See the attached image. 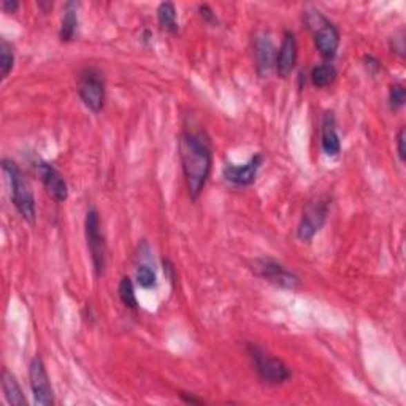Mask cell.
I'll return each instance as SVG.
<instances>
[{
    "mask_svg": "<svg viewBox=\"0 0 406 406\" xmlns=\"http://www.w3.org/2000/svg\"><path fill=\"white\" fill-rule=\"evenodd\" d=\"M119 298L122 304L129 309H138V302H137V296H135V287H133V282L129 276H124L119 282Z\"/></svg>",
    "mask_w": 406,
    "mask_h": 406,
    "instance_id": "cell-19",
    "label": "cell"
},
{
    "mask_svg": "<svg viewBox=\"0 0 406 406\" xmlns=\"http://www.w3.org/2000/svg\"><path fill=\"white\" fill-rule=\"evenodd\" d=\"M307 26L313 32L314 45L325 61H332L340 46V32L319 12L307 13Z\"/></svg>",
    "mask_w": 406,
    "mask_h": 406,
    "instance_id": "cell-4",
    "label": "cell"
},
{
    "mask_svg": "<svg viewBox=\"0 0 406 406\" xmlns=\"http://www.w3.org/2000/svg\"><path fill=\"white\" fill-rule=\"evenodd\" d=\"M336 79V68L330 62L320 64L311 70V83L316 88H327Z\"/></svg>",
    "mask_w": 406,
    "mask_h": 406,
    "instance_id": "cell-18",
    "label": "cell"
},
{
    "mask_svg": "<svg viewBox=\"0 0 406 406\" xmlns=\"http://www.w3.org/2000/svg\"><path fill=\"white\" fill-rule=\"evenodd\" d=\"M2 168L7 173L10 181V189H12V202L16 210L21 215L24 221L30 224L35 222V199L34 192L30 189V184L26 180L24 173L16 165L13 160L3 159Z\"/></svg>",
    "mask_w": 406,
    "mask_h": 406,
    "instance_id": "cell-2",
    "label": "cell"
},
{
    "mask_svg": "<svg viewBox=\"0 0 406 406\" xmlns=\"http://www.w3.org/2000/svg\"><path fill=\"white\" fill-rule=\"evenodd\" d=\"M329 206L330 200L325 195L316 197V199L308 202L297 229L298 240H302V242H311L314 235L320 231V227L324 226L325 219L329 216Z\"/></svg>",
    "mask_w": 406,
    "mask_h": 406,
    "instance_id": "cell-7",
    "label": "cell"
},
{
    "mask_svg": "<svg viewBox=\"0 0 406 406\" xmlns=\"http://www.w3.org/2000/svg\"><path fill=\"white\" fill-rule=\"evenodd\" d=\"M320 145L325 156L335 157L341 151V142L336 132V122L332 111H325L322 117V129H320Z\"/></svg>",
    "mask_w": 406,
    "mask_h": 406,
    "instance_id": "cell-14",
    "label": "cell"
},
{
    "mask_svg": "<svg viewBox=\"0 0 406 406\" xmlns=\"http://www.w3.org/2000/svg\"><path fill=\"white\" fill-rule=\"evenodd\" d=\"M78 95L93 113H100L105 106V79L97 68L89 67L78 77Z\"/></svg>",
    "mask_w": 406,
    "mask_h": 406,
    "instance_id": "cell-5",
    "label": "cell"
},
{
    "mask_svg": "<svg viewBox=\"0 0 406 406\" xmlns=\"http://www.w3.org/2000/svg\"><path fill=\"white\" fill-rule=\"evenodd\" d=\"M262 162H264L262 154H255V156L249 159V162L242 165V167L240 165L227 164L222 168V176L226 178V181L235 186H251L255 181V176H258Z\"/></svg>",
    "mask_w": 406,
    "mask_h": 406,
    "instance_id": "cell-12",
    "label": "cell"
},
{
    "mask_svg": "<svg viewBox=\"0 0 406 406\" xmlns=\"http://www.w3.org/2000/svg\"><path fill=\"white\" fill-rule=\"evenodd\" d=\"M14 67L13 46L7 40L0 41V77L5 79Z\"/></svg>",
    "mask_w": 406,
    "mask_h": 406,
    "instance_id": "cell-20",
    "label": "cell"
},
{
    "mask_svg": "<svg viewBox=\"0 0 406 406\" xmlns=\"http://www.w3.org/2000/svg\"><path fill=\"white\" fill-rule=\"evenodd\" d=\"M180 160L186 188L192 200H197L210 178L213 153L208 137L203 132L184 130L180 137Z\"/></svg>",
    "mask_w": 406,
    "mask_h": 406,
    "instance_id": "cell-1",
    "label": "cell"
},
{
    "mask_svg": "<svg viewBox=\"0 0 406 406\" xmlns=\"http://www.w3.org/2000/svg\"><path fill=\"white\" fill-rule=\"evenodd\" d=\"M253 50H254V61H255V70H258L260 78H267L275 70L276 66V52L273 41L265 32H260L254 37L253 40Z\"/></svg>",
    "mask_w": 406,
    "mask_h": 406,
    "instance_id": "cell-10",
    "label": "cell"
},
{
    "mask_svg": "<svg viewBox=\"0 0 406 406\" xmlns=\"http://www.w3.org/2000/svg\"><path fill=\"white\" fill-rule=\"evenodd\" d=\"M137 281H138V284L143 287V289H151V287L156 286L157 278H156V273H154V270L151 269V267L140 265L137 269Z\"/></svg>",
    "mask_w": 406,
    "mask_h": 406,
    "instance_id": "cell-21",
    "label": "cell"
},
{
    "mask_svg": "<svg viewBox=\"0 0 406 406\" xmlns=\"http://www.w3.org/2000/svg\"><path fill=\"white\" fill-rule=\"evenodd\" d=\"M29 379H30V389H32V394H34L35 403L40 406L55 405V394H52L50 376H48L46 367L40 356L34 357L30 362Z\"/></svg>",
    "mask_w": 406,
    "mask_h": 406,
    "instance_id": "cell-9",
    "label": "cell"
},
{
    "mask_svg": "<svg viewBox=\"0 0 406 406\" xmlns=\"http://www.w3.org/2000/svg\"><path fill=\"white\" fill-rule=\"evenodd\" d=\"M77 8H78V3L75 2L66 3V13H64V18H62L61 32H59V37H61L62 41H72L75 39V34H77V29H78Z\"/></svg>",
    "mask_w": 406,
    "mask_h": 406,
    "instance_id": "cell-16",
    "label": "cell"
},
{
    "mask_svg": "<svg viewBox=\"0 0 406 406\" xmlns=\"http://www.w3.org/2000/svg\"><path fill=\"white\" fill-rule=\"evenodd\" d=\"M19 8V3L16 0H3L2 10L5 13H14Z\"/></svg>",
    "mask_w": 406,
    "mask_h": 406,
    "instance_id": "cell-27",
    "label": "cell"
},
{
    "mask_svg": "<svg viewBox=\"0 0 406 406\" xmlns=\"http://www.w3.org/2000/svg\"><path fill=\"white\" fill-rule=\"evenodd\" d=\"M363 62H365V68H367V72L368 73H371V75H376L379 70H381V62L378 61L376 57H373V56H365L363 57Z\"/></svg>",
    "mask_w": 406,
    "mask_h": 406,
    "instance_id": "cell-24",
    "label": "cell"
},
{
    "mask_svg": "<svg viewBox=\"0 0 406 406\" xmlns=\"http://www.w3.org/2000/svg\"><path fill=\"white\" fill-rule=\"evenodd\" d=\"M164 270H165V273H167L170 282L173 284V282H175V267L170 264L168 260H164Z\"/></svg>",
    "mask_w": 406,
    "mask_h": 406,
    "instance_id": "cell-28",
    "label": "cell"
},
{
    "mask_svg": "<svg viewBox=\"0 0 406 406\" xmlns=\"http://www.w3.org/2000/svg\"><path fill=\"white\" fill-rule=\"evenodd\" d=\"M406 132H405V127L398 130V135H397V154H398V159L405 162L406 159V149H405V142H406Z\"/></svg>",
    "mask_w": 406,
    "mask_h": 406,
    "instance_id": "cell-23",
    "label": "cell"
},
{
    "mask_svg": "<svg viewBox=\"0 0 406 406\" xmlns=\"http://www.w3.org/2000/svg\"><path fill=\"white\" fill-rule=\"evenodd\" d=\"M246 351L260 381L270 384V386H280V384L289 381L292 373L284 362L254 343H249L246 346Z\"/></svg>",
    "mask_w": 406,
    "mask_h": 406,
    "instance_id": "cell-3",
    "label": "cell"
},
{
    "mask_svg": "<svg viewBox=\"0 0 406 406\" xmlns=\"http://www.w3.org/2000/svg\"><path fill=\"white\" fill-rule=\"evenodd\" d=\"M2 389L5 394L7 402L13 406H28V398L24 397L23 389H21L19 383L16 381L13 373H10L7 368H3L2 371Z\"/></svg>",
    "mask_w": 406,
    "mask_h": 406,
    "instance_id": "cell-15",
    "label": "cell"
},
{
    "mask_svg": "<svg viewBox=\"0 0 406 406\" xmlns=\"http://www.w3.org/2000/svg\"><path fill=\"white\" fill-rule=\"evenodd\" d=\"M199 12H200V16L203 18V21H206V23H215L216 21V14L213 10L208 7V5H200L199 7Z\"/></svg>",
    "mask_w": 406,
    "mask_h": 406,
    "instance_id": "cell-26",
    "label": "cell"
},
{
    "mask_svg": "<svg viewBox=\"0 0 406 406\" xmlns=\"http://www.w3.org/2000/svg\"><path fill=\"white\" fill-rule=\"evenodd\" d=\"M84 229H86V242L90 253V259H93L94 271L95 275L100 278L105 273L106 267V244L104 232H102L99 211L95 210V208H90L88 211Z\"/></svg>",
    "mask_w": 406,
    "mask_h": 406,
    "instance_id": "cell-6",
    "label": "cell"
},
{
    "mask_svg": "<svg viewBox=\"0 0 406 406\" xmlns=\"http://www.w3.org/2000/svg\"><path fill=\"white\" fill-rule=\"evenodd\" d=\"M297 56H298V46H297L296 35H293L292 32L286 30L284 37H282L280 52L276 55V66H275L276 72L281 78H287L292 73L297 64Z\"/></svg>",
    "mask_w": 406,
    "mask_h": 406,
    "instance_id": "cell-13",
    "label": "cell"
},
{
    "mask_svg": "<svg viewBox=\"0 0 406 406\" xmlns=\"http://www.w3.org/2000/svg\"><path fill=\"white\" fill-rule=\"evenodd\" d=\"M180 395H181V398H183L184 402H188V403H199V405H200V403H203L202 400H199V398H194V397H192V395H188V394H186V392H181Z\"/></svg>",
    "mask_w": 406,
    "mask_h": 406,
    "instance_id": "cell-29",
    "label": "cell"
},
{
    "mask_svg": "<svg viewBox=\"0 0 406 406\" xmlns=\"http://www.w3.org/2000/svg\"><path fill=\"white\" fill-rule=\"evenodd\" d=\"M389 102H391L392 110H398L405 105L406 89L402 84H394V86H391V89H389Z\"/></svg>",
    "mask_w": 406,
    "mask_h": 406,
    "instance_id": "cell-22",
    "label": "cell"
},
{
    "mask_svg": "<svg viewBox=\"0 0 406 406\" xmlns=\"http://www.w3.org/2000/svg\"><path fill=\"white\" fill-rule=\"evenodd\" d=\"M157 19L160 28L164 30L170 32V34H176L178 32V21H176V8L173 3L164 2L159 5L157 8Z\"/></svg>",
    "mask_w": 406,
    "mask_h": 406,
    "instance_id": "cell-17",
    "label": "cell"
},
{
    "mask_svg": "<svg viewBox=\"0 0 406 406\" xmlns=\"http://www.w3.org/2000/svg\"><path fill=\"white\" fill-rule=\"evenodd\" d=\"M392 50L394 52H397L400 57L405 56V34L403 32H400V35L394 37L392 40Z\"/></svg>",
    "mask_w": 406,
    "mask_h": 406,
    "instance_id": "cell-25",
    "label": "cell"
},
{
    "mask_svg": "<svg viewBox=\"0 0 406 406\" xmlns=\"http://www.w3.org/2000/svg\"><path fill=\"white\" fill-rule=\"evenodd\" d=\"M37 173H39L41 183L48 191L52 199H55L57 203H62L67 200L68 197V188L64 176L59 173V170L55 167V165L48 164V162H39L37 164Z\"/></svg>",
    "mask_w": 406,
    "mask_h": 406,
    "instance_id": "cell-11",
    "label": "cell"
},
{
    "mask_svg": "<svg viewBox=\"0 0 406 406\" xmlns=\"http://www.w3.org/2000/svg\"><path fill=\"white\" fill-rule=\"evenodd\" d=\"M253 270L262 280L282 287V289L293 291L300 286V278L273 259H255L253 262Z\"/></svg>",
    "mask_w": 406,
    "mask_h": 406,
    "instance_id": "cell-8",
    "label": "cell"
}]
</instances>
